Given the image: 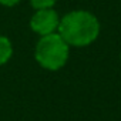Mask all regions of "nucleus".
Wrapping results in <instances>:
<instances>
[{"mask_svg":"<svg viewBox=\"0 0 121 121\" xmlns=\"http://www.w3.org/2000/svg\"><path fill=\"white\" fill-rule=\"evenodd\" d=\"M58 34L69 46L86 47L100 34L98 19L87 10H74L60 19Z\"/></svg>","mask_w":121,"mask_h":121,"instance_id":"1","label":"nucleus"},{"mask_svg":"<svg viewBox=\"0 0 121 121\" xmlns=\"http://www.w3.org/2000/svg\"><path fill=\"white\" fill-rule=\"evenodd\" d=\"M70 56V46L58 33H51L40 37L36 44L34 57L37 63L50 71L63 69Z\"/></svg>","mask_w":121,"mask_h":121,"instance_id":"2","label":"nucleus"},{"mask_svg":"<svg viewBox=\"0 0 121 121\" xmlns=\"http://www.w3.org/2000/svg\"><path fill=\"white\" fill-rule=\"evenodd\" d=\"M58 24H60V17L54 9L36 10V13L30 19L31 30L40 37L56 33V30L58 29Z\"/></svg>","mask_w":121,"mask_h":121,"instance_id":"3","label":"nucleus"},{"mask_svg":"<svg viewBox=\"0 0 121 121\" xmlns=\"http://www.w3.org/2000/svg\"><path fill=\"white\" fill-rule=\"evenodd\" d=\"M12 56H13L12 41L4 36H0V66L6 64L12 58Z\"/></svg>","mask_w":121,"mask_h":121,"instance_id":"4","label":"nucleus"},{"mask_svg":"<svg viewBox=\"0 0 121 121\" xmlns=\"http://www.w3.org/2000/svg\"><path fill=\"white\" fill-rule=\"evenodd\" d=\"M57 0H30V4L34 10H41V9H51L56 4Z\"/></svg>","mask_w":121,"mask_h":121,"instance_id":"5","label":"nucleus"},{"mask_svg":"<svg viewBox=\"0 0 121 121\" xmlns=\"http://www.w3.org/2000/svg\"><path fill=\"white\" fill-rule=\"evenodd\" d=\"M22 0H0V4H3L6 7H13L16 4H19Z\"/></svg>","mask_w":121,"mask_h":121,"instance_id":"6","label":"nucleus"},{"mask_svg":"<svg viewBox=\"0 0 121 121\" xmlns=\"http://www.w3.org/2000/svg\"><path fill=\"white\" fill-rule=\"evenodd\" d=\"M120 58H121V56H120Z\"/></svg>","mask_w":121,"mask_h":121,"instance_id":"7","label":"nucleus"}]
</instances>
